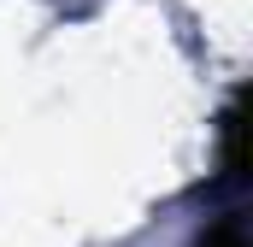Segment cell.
I'll return each instance as SVG.
<instances>
[{"mask_svg":"<svg viewBox=\"0 0 253 247\" xmlns=\"http://www.w3.org/2000/svg\"><path fill=\"white\" fill-rule=\"evenodd\" d=\"M200 247H248V236H242V218H218V224L200 236Z\"/></svg>","mask_w":253,"mask_h":247,"instance_id":"obj_1","label":"cell"}]
</instances>
